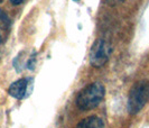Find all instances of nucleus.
<instances>
[{
	"label": "nucleus",
	"mask_w": 149,
	"mask_h": 128,
	"mask_svg": "<svg viewBox=\"0 0 149 128\" xmlns=\"http://www.w3.org/2000/svg\"><path fill=\"white\" fill-rule=\"evenodd\" d=\"M104 87L99 82L89 84L80 91L76 97V106L81 110H91L97 108L104 98Z\"/></svg>",
	"instance_id": "f257e3e1"
},
{
	"label": "nucleus",
	"mask_w": 149,
	"mask_h": 128,
	"mask_svg": "<svg viewBox=\"0 0 149 128\" xmlns=\"http://www.w3.org/2000/svg\"><path fill=\"white\" fill-rule=\"evenodd\" d=\"M149 100V81L140 80L132 85L128 98V110L131 115L138 113Z\"/></svg>",
	"instance_id": "f03ea898"
},
{
	"label": "nucleus",
	"mask_w": 149,
	"mask_h": 128,
	"mask_svg": "<svg viewBox=\"0 0 149 128\" xmlns=\"http://www.w3.org/2000/svg\"><path fill=\"white\" fill-rule=\"evenodd\" d=\"M111 46L104 39H97L91 46L89 54V60L92 66L102 68L108 62L111 54Z\"/></svg>",
	"instance_id": "7ed1b4c3"
},
{
	"label": "nucleus",
	"mask_w": 149,
	"mask_h": 128,
	"mask_svg": "<svg viewBox=\"0 0 149 128\" xmlns=\"http://www.w3.org/2000/svg\"><path fill=\"white\" fill-rule=\"evenodd\" d=\"M29 79L22 78L15 81L14 83L10 84L9 89H8V93L16 99H24L27 94V89L29 85Z\"/></svg>",
	"instance_id": "20e7f679"
},
{
	"label": "nucleus",
	"mask_w": 149,
	"mask_h": 128,
	"mask_svg": "<svg viewBox=\"0 0 149 128\" xmlns=\"http://www.w3.org/2000/svg\"><path fill=\"white\" fill-rule=\"evenodd\" d=\"M76 128H104V124L100 117L90 116L80 121L76 125Z\"/></svg>",
	"instance_id": "39448f33"
},
{
	"label": "nucleus",
	"mask_w": 149,
	"mask_h": 128,
	"mask_svg": "<svg viewBox=\"0 0 149 128\" xmlns=\"http://www.w3.org/2000/svg\"><path fill=\"white\" fill-rule=\"evenodd\" d=\"M9 26H10V18L2 9H0V29H8Z\"/></svg>",
	"instance_id": "423d86ee"
},
{
	"label": "nucleus",
	"mask_w": 149,
	"mask_h": 128,
	"mask_svg": "<svg viewBox=\"0 0 149 128\" xmlns=\"http://www.w3.org/2000/svg\"><path fill=\"white\" fill-rule=\"evenodd\" d=\"M24 0H10V2L14 5V6H17V5H20Z\"/></svg>",
	"instance_id": "0eeeda50"
},
{
	"label": "nucleus",
	"mask_w": 149,
	"mask_h": 128,
	"mask_svg": "<svg viewBox=\"0 0 149 128\" xmlns=\"http://www.w3.org/2000/svg\"><path fill=\"white\" fill-rule=\"evenodd\" d=\"M1 41H2V39H1V35H0V44H1Z\"/></svg>",
	"instance_id": "6e6552de"
},
{
	"label": "nucleus",
	"mask_w": 149,
	"mask_h": 128,
	"mask_svg": "<svg viewBox=\"0 0 149 128\" xmlns=\"http://www.w3.org/2000/svg\"><path fill=\"white\" fill-rule=\"evenodd\" d=\"M73 1H80V0H73Z\"/></svg>",
	"instance_id": "1a4fd4ad"
},
{
	"label": "nucleus",
	"mask_w": 149,
	"mask_h": 128,
	"mask_svg": "<svg viewBox=\"0 0 149 128\" xmlns=\"http://www.w3.org/2000/svg\"><path fill=\"white\" fill-rule=\"evenodd\" d=\"M2 1H3V0H0V2H2Z\"/></svg>",
	"instance_id": "9d476101"
},
{
	"label": "nucleus",
	"mask_w": 149,
	"mask_h": 128,
	"mask_svg": "<svg viewBox=\"0 0 149 128\" xmlns=\"http://www.w3.org/2000/svg\"><path fill=\"white\" fill-rule=\"evenodd\" d=\"M118 1H123V0H118Z\"/></svg>",
	"instance_id": "9b49d317"
}]
</instances>
